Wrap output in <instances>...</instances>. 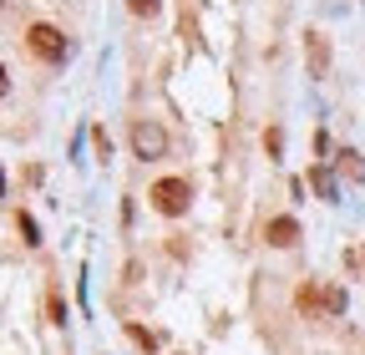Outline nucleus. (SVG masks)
I'll use <instances>...</instances> for the list:
<instances>
[{
    "instance_id": "nucleus-10",
    "label": "nucleus",
    "mask_w": 365,
    "mask_h": 355,
    "mask_svg": "<svg viewBox=\"0 0 365 355\" xmlns=\"http://www.w3.org/2000/svg\"><path fill=\"white\" fill-rule=\"evenodd\" d=\"M91 143H97L102 158H112V138H107V132H91Z\"/></svg>"
},
{
    "instance_id": "nucleus-2",
    "label": "nucleus",
    "mask_w": 365,
    "mask_h": 355,
    "mask_svg": "<svg viewBox=\"0 0 365 355\" xmlns=\"http://www.w3.org/2000/svg\"><path fill=\"white\" fill-rule=\"evenodd\" d=\"M26 46H31L41 61H51V66L66 61V36H61L56 26H31V31H26Z\"/></svg>"
},
{
    "instance_id": "nucleus-6",
    "label": "nucleus",
    "mask_w": 365,
    "mask_h": 355,
    "mask_svg": "<svg viewBox=\"0 0 365 355\" xmlns=\"http://www.w3.org/2000/svg\"><path fill=\"white\" fill-rule=\"evenodd\" d=\"M127 6H132V16H158L163 0H127Z\"/></svg>"
},
{
    "instance_id": "nucleus-9",
    "label": "nucleus",
    "mask_w": 365,
    "mask_h": 355,
    "mask_svg": "<svg viewBox=\"0 0 365 355\" xmlns=\"http://www.w3.org/2000/svg\"><path fill=\"white\" fill-rule=\"evenodd\" d=\"M264 148H269V153H279V148H284V132H279V127L264 132Z\"/></svg>"
},
{
    "instance_id": "nucleus-8",
    "label": "nucleus",
    "mask_w": 365,
    "mask_h": 355,
    "mask_svg": "<svg viewBox=\"0 0 365 355\" xmlns=\"http://www.w3.org/2000/svg\"><path fill=\"white\" fill-rule=\"evenodd\" d=\"M21 234H26V244H41V234H36V218H31V213H21Z\"/></svg>"
},
{
    "instance_id": "nucleus-12",
    "label": "nucleus",
    "mask_w": 365,
    "mask_h": 355,
    "mask_svg": "<svg viewBox=\"0 0 365 355\" xmlns=\"http://www.w3.org/2000/svg\"><path fill=\"white\" fill-rule=\"evenodd\" d=\"M0 193H6V173H0Z\"/></svg>"
},
{
    "instance_id": "nucleus-4",
    "label": "nucleus",
    "mask_w": 365,
    "mask_h": 355,
    "mask_svg": "<svg viewBox=\"0 0 365 355\" xmlns=\"http://www.w3.org/2000/svg\"><path fill=\"white\" fill-rule=\"evenodd\" d=\"M264 239H269L274 249H294V244H299V224H294V218H269Z\"/></svg>"
},
{
    "instance_id": "nucleus-7",
    "label": "nucleus",
    "mask_w": 365,
    "mask_h": 355,
    "mask_svg": "<svg viewBox=\"0 0 365 355\" xmlns=\"http://www.w3.org/2000/svg\"><path fill=\"white\" fill-rule=\"evenodd\" d=\"M314 188L325 193V198H335V183H330V173H325V168H314Z\"/></svg>"
},
{
    "instance_id": "nucleus-1",
    "label": "nucleus",
    "mask_w": 365,
    "mask_h": 355,
    "mask_svg": "<svg viewBox=\"0 0 365 355\" xmlns=\"http://www.w3.org/2000/svg\"><path fill=\"white\" fill-rule=\"evenodd\" d=\"M148 198H153V208H158L163 218H182V213H188V203H193V183H188V178H158Z\"/></svg>"
},
{
    "instance_id": "nucleus-3",
    "label": "nucleus",
    "mask_w": 365,
    "mask_h": 355,
    "mask_svg": "<svg viewBox=\"0 0 365 355\" xmlns=\"http://www.w3.org/2000/svg\"><path fill=\"white\" fill-rule=\"evenodd\" d=\"M132 153H137V158H163V153H168V132H163L158 122H137V127H132Z\"/></svg>"
},
{
    "instance_id": "nucleus-11",
    "label": "nucleus",
    "mask_w": 365,
    "mask_h": 355,
    "mask_svg": "<svg viewBox=\"0 0 365 355\" xmlns=\"http://www.w3.org/2000/svg\"><path fill=\"white\" fill-rule=\"evenodd\" d=\"M6 86H11V81H6V66H0V97H6Z\"/></svg>"
},
{
    "instance_id": "nucleus-5",
    "label": "nucleus",
    "mask_w": 365,
    "mask_h": 355,
    "mask_svg": "<svg viewBox=\"0 0 365 355\" xmlns=\"http://www.w3.org/2000/svg\"><path fill=\"white\" fill-rule=\"evenodd\" d=\"M304 56H309V71H314V76L330 66V46H325V36H319V31H309V41H304Z\"/></svg>"
}]
</instances>
